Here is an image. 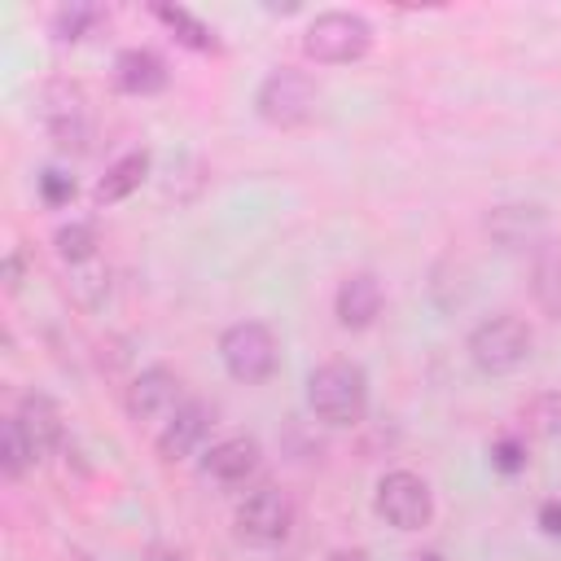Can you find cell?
Returning <instances> with one entry per match:
<instances>
[{
	"instance_id": "cell-22",
	"label": "cell",
	"mask_w": 561,
	"mask_h": 561,
	"mask_svg": "<svg viewBox=\"0 0 561 561\" xmlns=\"http://www.w3.org/2000/svg\"><path fill=\"white\" fill-rule=\"evenodd\" d=\"M539 280H535V294H539V302L552 311V316H561V254H548L543 263H539V272H535Z\"/></svg>"
},
{
	"instance_id": "cell-1",
	"label": "cell",
	"mask_w": 561,
	"mask_h": 561,
	"mask_svg": "<svg viewBox=\"0 0 561 561\" xmlns=\"http://www.w3.org/2000/svg\"><path fill=\"white\" fill-rule=\"evenodd\" d=\"M307 408L329 430H351L368 412V373L355 359H324L307 377Z\"/></svg>"
},
{
	"instance_id": "cell-9",
	"label": "cell",
	"mask_w": 561,
	"mask_h": 561,
	"mask_svg": "<svg viewBox=\"0 0 561 561\" xmlns=\"http://www.w3.org/2000/svg\"><path fill=\"white\" fill-rule=\"evenodd\" d=\"M44 127H48V136H53V145L57 149H88V101H83V92L75 88V83H48L44 88Z\"/></svg>"
},
{
	"instance_id": "cell-2",
	"label": "cell",
	"mask_w": 561,
	"mask_h": 561,
	"mask_svg": "<svg viewBox=\"0 0 561 561\" xmlns=\"http://www.w3.org/2000/svg\"><path fill=\"white\" fill-rule=\"evenodd\" d=\"M373 48V22L355 9H324L302 31V53L316 66H351Z\"/></svg>"
},
{
	"instance_id": "cell-24",
	"label": "cell",
	"mask_w": 561,
	"mask_h": 561,
	"mask_svg": "<svg viewBox=\"0 0 561 561\" xmlns=\"http://www.w3.org/2000/svg\"><path fill=\"white\" fill-rule=\"evenodd\" d=\"M39 197H44L48 206H66V202L75 197V180H70L66 171H44V175H39Z\"/></svg>"
},
{
	"instance_id": "cell-12",
	"label": "cell",
	"mask_w": 561,
	"mask_h": 561,
	"mask_svg": "<svg viewBox=\"0 0 561 561\" xmlns=\"http://www.w3.org/2000/svg\"><path fill=\"white\" fill-rule=\"evenodd\" d=\"M210 425H215V408H210L206 399H188V403H184V408L153 434V447H158V456H162L167 465L188 460V456L206 443Z\"/></svg>"
},
{
	"instance_id": "cell-17",
	"label": "cell",
	"mask_w": 561,
	"mask_h": 561,
	"mask_svg": "<svg viewBox=\"0 0 561 561\" xmlns=\"http://www.w3.org/2000/svg\"><path fill=\"white\" fill-rule=\"evenodd\" d=\"M153 18L175 35V44H184V48H193V53H219L215 26H206L197 13L180 9V4H153Z\"/></svg>"
},
{
	"instance_id": "cell-6",
	"label": "cell",
	"mask_w": 561,
	"mask_h": 561,
	"mask_svg": "<svg viewBox=\"0 0 561 561\" xmlns=\"http://www.w3.org/2000/svg\"><path fill=\"white\" fill-rule=\"evenodd\" d=\"M184 403H188L184 381H180V373H171L167 364H149V368H140V373L131 377L127 394H123L127 421L140 425V430H153V434H158Z\"/></svg>"
},
{
	"instance_id": "cell-7",
	"label": "cell",
	"mask_w": 561,
	"mask_h": 561,
	"mask_svg": "<svg viewBox=\"0 0 561 561\" xmlns=\"http://www.w3.org/2000/svg\"><path fill=\"white\" fill-rule=\"evenodd\" d=\"M232 526H237V539H245L250 548H276L294 530V500L276 482H259L237 504Z\"/></svg>"
},
{
	"instance_id": "cell-13",
	"label": "cell",
	"mask_w": 561,
	"mask_h": 561,
	"mask_svg": "<svg viewBox=\"0 0 561 561\" xmlns=\"http://www.w3.org/2000/svg\"><path fill=\"white\" fill-rule=\"evenodd\" d=\"M386 307V289L377 280V272H351L337 294H333V311L342 329H368Z\"/></svg>"
},
{
	"instance_id": "cell-11",
	"label": "cell",
	"mask_w": 561,
	"mask_h": 561,
	"mask_svg": "<svg viewBox=\"0 0 561 561\" xmlns=\"http://www.w3.org/2000/svg\"><path fill=\"white\" fill-rule=\"evenodd\" d=\"M263 465V447L254 434H228L202 451V473L219 486H245Z\"/></svg>"
},
{
	"instance_id": "cell-26",
	"label": "cell",
	"mask_w": 561,
	"mask_h": 561,
	"mask_svg": "<svg viewBox=\"0 0 561 561\" xmlns=\"http://www.w3.org/2000/svg\"><path fill=\"white\" fill-rule=\"evenodd\" d=\"M4 289H9V294L22 289V250H9V254H4Z\"/></svg>"
},
{
	"instance_id": "cell-4",
	"label": "cell",
	"mask_w": 561,
	"mask_h": 561,
	"mask_svg": "<svg viewBox=\"0 0 561 561\" xmlns=\"http://www.w3.org/2000/svg\"><path fill=\"white\" fill-rule=\"evenodd\" d=\"M530 346H535V333L522 316L513 311H500L491 320H482L473 333H469V359L478 364V373L486 377H508L517 373L526 359H530Z\"/></svg>"
},
{
	"instance_id": "cell-28",
	"label": "cell",
	"mask_w": 561,
	"mask_h": 561,
	"mask_svg": "<svg viewBox=\"0 0 561 561\" xmlns=\"http://www.w3.org/2000/svg\"><path fill=\"white\" fill-rule=\"evenodd\" d=\"M329 561H368V557H364L359 548H342V552H333Z\"/></svg>"
},
{
	"instance_id": "cell-23",
	"label": "cell",
	"mask_w": 561,
	"mask_h": 561,
	"mask_svg": "<svg viewBox=\"0 0 561 561\" xmlns=\"http://www.w3.org/2000/svg\"><path fill=\"white\" fill-rule=\"evenodd\" d=\"M491 465H495L500 473H517V469H526V443L513 438V434L495 438V443H491Z\"/></svg>"
},
{
	"instance_id": "cell-3",
	"label": "cell",
	"mask_w": 561,
	"mask_h": 561,
	"mask_svg": "<svg viewBox=\"0 0 561 561\" xmlns=\"http://www.w3.org/2000/svg\"><path fill=\"white\" fill-rule=\"evenodd\" d=\"M320 105V88L307 70H294V66H276L263 75L259 92H254V114L276 127V131H294L302 123H311Z\"/></svg>"
},
{
	"instance_id": "cell-8",
	"label": "cell",
	"mask_w": 561,
	"mask_h": 561,
	"mask_svg": "<svg viewBox=\"0 0 561 561\" xmlns=\"http://www.w3.org/2000/svg\"><path fill=\"white\" fill-rule=\"evenodd\" d=\"M373 508H377V517H381L386 526L412 535V530L430 526V517H434V491H430V482H425L421 473H412V469H390V473L377 478Z\"/></svg>"
},
{
	"instance_id": "cell-16",
	"label": "cell",
	"mask_w": 561,
	"mask_h": 561,
	"mask_svg": "<svg viewBox=\"0 0 561 561\" xmlns=\"http://www.w3.org/2000/svg\"><path fill=\"white\" fill-rule=\"evenodd\" d=\"M145 175H149V149H131V153L114 158V162L105 167V175L96 180V202H101V206H114V202L131 197V193L145 184Z\"/></svg>"
},
{
	"instance_id": "cell-30",
	"label": "cell",
	"mask_w": 561,
	"mask_h": 561,
	"mask_svg": "<svg viewBox=\"0 0 561 561\" xmlns=\"http://www.w3.org/2000/svg\"><path fill=\"white\" fill-rule=\"evenodd\" d=\"M79 561H92V557H83V552H79Z\"/></svg>"
},
{
	"instance_id": "cell-5",
	"label": "cell",
	"mask_w": 561,
	"mask_h": 561,
	"mask_svg": "<svg viewBox=\"0 0 561 561\" xmlns=\"http://www.w3.org/2000/svg\"><path fill=\"white\" fill-rule=\"evenodd\" d=\"M219 359H224V368H228L232 381L263 386L276 373L280 346H276V333L263 320H237V324H228L219 333Z\"/></svg>"
},
{
	"instance_id": "cell-14",
	"label": "cell",
	"mask_w": 561,
	"mask_h": 561,
	"mask_svg": "<svg viewBox=\"0 0 561 561\" xmlns=\"http://www.w3.org/2000/svg\"><path fill=\"white\" fill-rule=\"evenodd\" d=\"M486 232L504 250H526V245H539L548 237V215H543V206H526V202L495 206L486 219Z\"/></svg>"
},
{
	"instance_id": "cell-21",
	"label": "cell",
	"mask_w": 561,
	"mask_h": 561,
	"mask_svg": "<svg viewBox=\"0 0 561 561\" xmlns=\"http://www.w3.org/2000/svg\"><path fill=\"white\" fill-rule=\"evenodd\" d=\"M31 465H35V460H31L26 443H22V434L13 430V421H4V430H0V473H4L9 482H18Z\"/></svg>"
},
{
	"instance_id": "cell-18",
	"label": "cell",
	"mask_w": 561,
	"mask_h": 561,
	"mask_svg": "<svg viewBox=\"0 0 561 561\" xmlns=\"http://www.w3.org/2000/svg\"><path fill=\"white\" fill-rule=\"evenodd\" d=\"M53 245H57V254L70 263V267H79V263H92L96 259V228L92 224H61L57 228V237H53Z\"/></svg>"
},
{
	"instance_id": "cell-20",
	"label": "cell",
	"mask_w": 561,
	"mask_h": 561,
	"mask_svg": "<svg viewBox=\"0 0 561 561\" xmlns=\"http://www.w3.org/2000/svg\"><path fill=\"white\" fill-rule=\"evenodd\" d=\"M96 22H101V9H92V4H66V9L53 13V35H57L61 44H75V39H83Z\"/></svg>"
},
{
	"instance_id": "cell-19",
	"label": "cell",
	"mask_w": 561,
	"mask_h": 561,
	"mask_svg": "<svg viewBox=\"0 0 561 561\" xmlns=\"http://www.w3.org/2000/svg\"><path fill=\"white\" fill-rule=\"evenodd\" d=\"M70 294H75L83 307H96V302L110 294V272H105V263L92 259V263L70 267Z\"/></svg>"
},
{
	"instance_id": "cell-29",
	"label": "cell",
	"mask_w": 561,
	"mask_h": 561,
	"mask_svg": "<svg viewBox=\"0 0 561 561\" xmlns=\"http://www.w3.org/2000/svg\"><path fill=\"white\" fill-rule=\"evenodd\" d=\"M416 561H443V557H434V552H425V557H416Z\"/></svg>"
},
{
	"instance_id": "cell-15",
	"label": "cell",
	"mask_w": 561,
	"mask_h": 561,
	"mask_svg": "<svg viewBox=\"0 0 561 561\" xmlns=\"http://www.w3.org/2000/svg\"><path fill=\"white\" fill-rule=\"evenodd\" d=\"M167 61L153 48H123L114 57V88L127 96H153L167 88Z\"/></svg>"
},
{
	"instance_id": "cell-10",
	"label": "cell",
	"mask_w": 561,
	"mask_h": 561,
	"mask_svg": "<svg viewBox=\"0 0 561 561\" xmlns=\"http://www.w3.org/2000/svg\"><path fill=\"white\" fill-rule=\"evenodd\" d=\"M9 421H13V430L22 434V443H26V451H31L35 465L48 460V456L61 447V438H66V425H61L57 403H53L48 394H39V390L22 394L18 408L9 412Z\"/></svg>"
},
{
	"instance_id": "cell-25",
	"label": "cell",
	"mask_w": 561,
	"mask_h": 561,
	"mask_svg": "<svg viewBox=\"0 0 561 561\" xmlns=\"http://www.w3.org/2000/svg\"><path fill=\"white\" fill-rule=\"evenodd\" d=\"M539 530L552 535V539H561V500H548V504L539 508Z\"/></svg>"
},
{
	"instance_id": "cell-27",
	"label": "cell",
	"mask_w": 561,
	"mask_h": 561,
	"mask_svg": "<svg viewBox=\"0 0 561 561\" xmlns=\"http://www.w3.org/2000/svg\"><path fill=\"white\" fill-rule=\"evenodd\" d=\"M140 561H184V552L171 548V543H145L140 548Z\"/></svg>"
}]
</instances>
